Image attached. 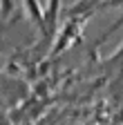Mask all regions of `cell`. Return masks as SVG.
Here are the masks:
<instances>
[{
	"label": "cell",
	"mask_w": 123,
	"mask_h": 125,
	"mask_svg": "<svg viewBox=\"0 0 123 125\" xmlns=\"http://www.w3.org/2000/svg\"><path fill=\"white\" fill-rule=\"evenodd\" d=\"M110 62H114L116 67H121V69H123V45L119 47V52L112 56V60H110Z\"/></svg>",
	"instance_id": "cell-1"
}]
</instances>
